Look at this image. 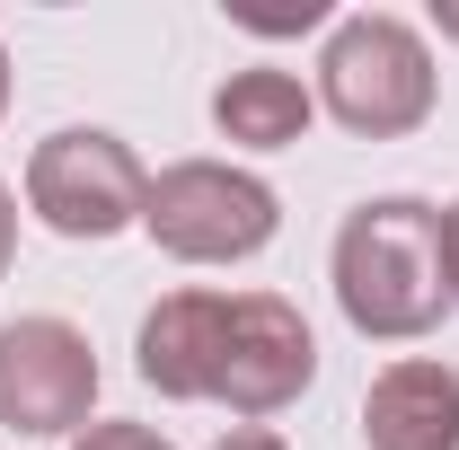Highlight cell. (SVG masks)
I'll return each mask as SVG.
<instances>
[{"mask_svg": "<svg viewBox=\"0 0 459 450\" xmlns=\"http://www.w3.org/2000/svg\"><path fill=\"white\" fill-rule=\"evenodd\" d=\"M327 282L353 336L371 344H424L451 318V282H442V203L424 195H371L336 221Z\"/></svg>", "mask_w": 459, "mask_h": 450, "instance_id": "cell-1", "label": "cell"}, {"mask_svg": "<svg viewBox=\"0 0 459 450\" xmlns=\"http://www.w3.org/2000/svg\"><path fill=\"white\" fill-rule=\"evenodd\" d=\"M318 107L336 115L353 142H406V133H424L433 107H442V71H433L424 27L398 18V9L336 18L327 45H318Z\"/></svg>", "mask_w": 459, "mask_h": 450, "instance_id": "cell-2", "label": "cell"}, {"mask_svg": "<svg viewBox=\"0 0 459 450\" xmlns=\"http://www.w3.org/2000/svg\"><path fill=\"white\" fill-rule=\"evenodd\" d=\"M142 229L177 265H247V256L274 247L283 195L238 160H169V169H151Z\"/></svg>", "mask_w": 459, "mask_h": 450, "instance_id": "cell-3", "label": "cell"}, {"mask_svg": "<svg viewBox=\"0 0 459 450\" xmlns=\"http://www.w3.org/2000/svg\"><path fill=\"white\" fill-rule=\"evenodd\" d=\"M142 203H151V169L107 124H62L27 151V212L54 238H124L142 229Z\"/></svg>", "mask_w": 459, "mask_h": 450, "instance_id": "cell-4", "label": "cell"}, {"mask_svg": "<svg viewBox=\"0 0 459 450\" xmlns=\"http://www.w3.org/2000/svg\"><path fill=\"white\" fill-rule=\"evenodd\" d=\"M98 424V353L89 336L36 309L0 327V433L18 442H80Z\"/></svg>", "mask_w": 459, "mask_h": 450, "instance_id": "cell-5", "label": "cell"}, {"mask_svg": "<svg viewBox=\"0 0 459 450\" xmlns=\"http://www.w3.org/2000/svg\"><path fill=\"white\" fill-rule=\"evenodd\" d=\"M318 380V336L283 291H230V344H221V389L212 406H230L238 424H265L300 406Z\"/></svg>", "mask_w": 459, "mask_h": 450, "instance_id": "cell-6", "label": "cell"}, {"mask_svg": "<svg viewBox=\"0 0 459 450\" xmlns=\"http://www.w3.org/2000/svg\"><path fill=\"white\" fill-rule=\"evenodd\" d=\"M221 344H230V291L186 282V291H160L151 300V318L133 336V371H142V389H160L169 406H212V389H221Z\"/></svg>", "mask_w": 459, "mask_h": 450, "instance_id": "cell-7", "label": "cell"}, {"mask_svg": "<svg viewBox=\"0 0 459 450\" xmlns=\"http://www.w3.org/2000/svg\"><path fill=\"white\" fill-rule=\"evenodd\" d=\"M362 450H459V362L398 353L362 389Z\"/></svg>", "mask_w": 459, "mask_h": 450, "instance_id": "cell-8", "label": "cell"}, {"mask_svg": "<svg viewBox=\"0 0 459 450\" xmlns=\"http://www.w3.org/2000/svg\"><path fill=\"white\" fill-rule=\"evenodd\" d=\"M309 124H318V89L283 62H247L212 89V133L230 151H291L309 142Z\"/></svg>", "mask_w": 459, "mask_h": 450, "instance_id": "cell-9", "label": "cell"}, {"mask_svg": "<svg viewBox=\"0 0 459 450\" xmlns=\"http://www.w3.org/2000/svg\"><path fill=\"white\" fill-rule=\"evenodd\" d=\"M71 450H177V442L160 433V424H124V415H98V424H89V433H80Z\"/></svg>", "mask_w": 459, "mask_h": 450, "instance_id": "cell-10", "label": "cell"}, {"mask_svg": "<svg viewBox=\"0 0 459 450\" xmlns=\"http://www.w3.org/2000/svg\"><path fill=\"white\" fill-rule=\"evenodd\" d=\"M238 27H256V36H309V27H336L327 18V0H300V9H230Z\"/></svg>", "mask_w": 459, "mask_h": 450, "instance_id": "cell-11", "label": "cell"}, {"mask_svg": "<svg viewBox=\"0 0 459 450\" xmlns=\"http://www.w3.org/2000/svg\"><path fill=\"white\" fill-rule=\"evenodd\" d=\"M442 282H451V309H459V195L442 203Z\"/></svg>", "mask_w": 459, "mask_h": 450, "instance_id": "cell-12", "label": "cell"}, {"mask_svg": "<svg viewBox=\"0 0 459 450\" xmlns=\"http://www.w3.org/2000/svg\"><path fill=\"white\" fill-rule=\"evenodd\" d=\"M18 265V195H9V177H0V282Z\"/></svg>", "mask_w": 459, "mask_h": 450, "instance_id": "cell-13", "label": "cell"}, {"mask_svg": "<svg viewBox=\"0 0 459 450\" xmlns=\"http://www.w3.org/2000/svg\"><path fill=\"white\" fill-rule=\"evenodd\" d=\"M212 450H283V433H265V424H230Z\"/></svg>", "mask_w": 459, "mask_h": 450, "instance_id": "cell-14", "label": "cell"}, {"mask_svg": "<svg viewBox=\"0 0 459 450\" xmlns=\"http://www.w3.org/2000/svg\"><path fill=\"white\" fill-rule=\"evenodd\" d=\"M433 27H442V36H459V0H433Z\"/></svg>", "mask_w": 459, "mask_h": 450, "instance_id": "cell-15", "label": "cell"}, {"mask_svg": "<svg viewBox=\"0 0 459 450\" xmlns=\"http://www.w3.org/2000/svg\"><path fill=\"white\" fill-rule=\"evenodd\" d=\"M0 115H9V45H0Z\"/></svg>", "mask_w": 459, "mask_h": 450, "instance_id": "cell-16", "label": "cell"}]
</instances>
